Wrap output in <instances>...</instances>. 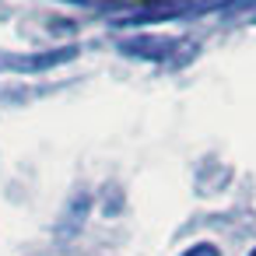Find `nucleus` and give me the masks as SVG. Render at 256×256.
Listing matches in <instances>:
<instances>
[{"label": "nucleus", "mask_w": 256, "mask_h": 256, "mask_svg": "<svg viewBox=\"0 0 256 256\" xmlns=\"http://www.w3.org/2000/svg\"><path fill=\"white\" fill-rule=\"evenodd\" d=\"M186 42L176 39V36H130V39H120V53L130 56V60H148V64H165L172 60Z\"/></svg>", "instance_id": "nucleus-1"}, {"label": "nucleus", "mask_w": 256, "mask_h": 256, "mask_svg": "<svg viewBox=\"0 0 256 256\" xmlns=\"http://www.w3.org/2000/svg\"><path fill=\"white\" fill-rule=\"evenodd\" d=\"M81 50L64 46V50H46V53H0V70H14V74H42L60 64H70Z\"/></svg>", "instance_id": "nucleus-2"}, {"label": "nucleus", "mask_w": 256, "mask_h": 256, "mask_svg": "<svg viewBox=\"0 0 256 256\" xmlns=\"http://www.w3.org/2000/svg\"><path fill=\"white\" fill-rule=\"evenodd\" d=\"M179 256H221V249H218L214 242H196V246H190V249H182Z\"/></svg>", "instance_id": "nucleus-3"}, {"label": "nucleus", "mask_w": 256, "mask_h": 256, "mask_svg": "<svg viewBox=\"0 0 256 256\" xmlns=\"http://www.w3.org/2000/svg\"><path fill=\"white\" fill-rule=\"evenodd\" d=\"M165 4H172V8H182V14H193L196 0H165Z\"/></svg>", "instance_id": "nucleus-4"}, {"label": "nucleus", "mask_w": 256, "mask_h": 256, "mask_svg": "<svg viewBox=\"0 0 256 256\" xmlns=\"http://www.w3.org/2000/svg\"><path fill=\"white\" fill-rule=\"evenodd\" d=\"M249 256H256V249H252V252H249Z\"/></svg>", "instance_id": "nucleus-5"}]
</instances>
